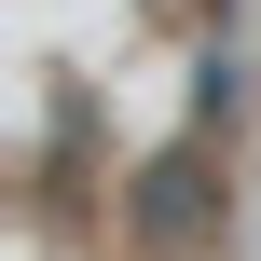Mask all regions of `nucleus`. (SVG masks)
Segmentation results:
<instances>
[{
  "label": "nucleus",
  "mask_w": 261,
  "mask_h": 261,
  "mask_svg": "<svg viewBox=\"0 0 261 261\" xmlns=\"http://www.w3.org/2000/svg\"><path fill=\"white\" fill-rule=\"evenodd\" d=\"M138 220H151V234H193V220H206V165H193V151H165V165L138 179Z\"/></svg>",
  "instance_id": "nucleus-1"
}]
</instances>
